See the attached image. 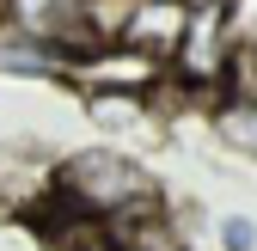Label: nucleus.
<instances>
[{
  "instance_id": "3",
  "label": "nucleus",
  "mask_w": 257,
  "mask_h": 251,
  "mask_svg": "<svg viewBox=\"0 0 257 251\" xmlns=\"http://www.w3.org/2000/svg\"><path fill=\"white\" fill-rule=\"evenodd\" d=\"M7 13L19 31H31L49 49H68V55L86 49V0H7Z\"/></svg>"
},
{
  "instance_id": "1",
  "label": "nucleus",
  "mask_w": 257,
  "mask_h": 251,
  "mask_svg": "<svg viewBox=\"0 0 257 251\" xmlns=\"http://www.w3.org/2000/svg\"><path fill=\"white\" fill-rule=\"evenodd\" d=\"M55 196L68 202L74 214H86V221H98V214L110 221V214L147 202L153 184H147V172H141L135 160H122V153H110V147H92V153H80V160L61 166Z\"/></svg>"
},
{
  "instance_id": "7",
  "label": "nucleus",
  "mask_w": 257,
  "mask_h": 251,
  "mask_svg": "<svg viewBox=\"0 0 257 251\" xmlns=\"http://www.w3.org/2000/svg\"><path fill=\"white\" fill-rule=\"evenodd\" d=\"M227 80L239 86V98H245V104H257V43H251V49H233Z\"/></svg>"
},
{
  "instance_id": "6",
  "label": "nucleus",
  "mask_w": 257,
  "mask_h": 251,
  "mask_svg": "<svg viewBox=\"0 0 257 251\" xmlns=\"http://www.w3.org/2000/svg\"><path fill=\"white\" fill-rule=\"evenodd\" d=\"M220 135H227L233 147H245V153H257V104H245V98H233V104H220Z\"/></svg>"
},
{
  "instance_id": "5",
  "label": "nucleus",
  "mask_w": 257,
  "mask_h": 251,
  "mask_svg": "<svg viewBox=\"0 0 257 251\" xmlns=\"http://www.w3.org/2000/svg\"><path fill=\"white\" fill-rule=\"evenodd\" d=\"M190 19H196V7L190 0H141L135 7V25H128V37L122 43H135V49H153V55H178L184 37H190Z\"/></svg>"
},
{
  "instance_id": "8",
  "label": "nucleus",
  "mask_w": 257,
  "mask_h": 251,
  "mask_svg": "<svg viewBox=\"0 0 257 251\" xmlns=\"http://www.w3.org/2000/svg\"><path fill=\"white\" fill-rule=\"evenodd\" d=\"M220 239H227V251H251V245H257V227H251V221H239V214H233V221L220 227Z\"/></svg>"
},
{
  "instance_id": "2",
  "label": "nucleus",
  "mask_w": 257,
  "mask_h": 251,
  "mask_svg": "<svg viewBox=\"0 0 257 251\" xmlns=\"http://www.w3.org/2000/svg\"><path fill=\"white\" fill-rule=\"evenodd\" d=\"M68 68H74L80 86L98 92V98H141L147 86H159L166 55L135 49V43H98V49H86V55H68Z\"/></svg>"
},
{
  "instance_id": "9",
  "label": "nucleus",
  "mask_w": 257,
  "mask_h": 251,
  "mask_svg": "<svg viewBox=\"0 0 257 251\" xmlns=\"http://www.w3.org/2000/svg\"><path fill=\"white\" fill-rule=\"evenodd\" d=\"M190 7H227V0H190Z\"/></svg>"
},
{
  "instance_id": "4",
  "label": "nucleus",
  "mask_w": 257,
  "mask_h": 251,
  "mask_svg": "<svg viewBox=\"0 0 257 251\" xmlns=\"http://www.w3.org/2000/svg\"><path fill=\"white\" fill-rule=\"evenodd\" d=\"M178 68H184L190 80H202V86L227 80V68H233V49H227V7H196L190 37H184V49H178Z\"/></svg>"
}]
</instances>
